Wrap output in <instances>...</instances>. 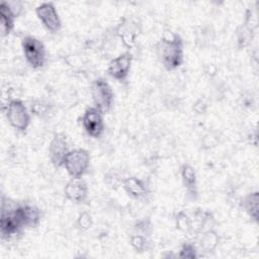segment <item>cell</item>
<instances>
[{"instance_id": "6da1fadb", "label": "cell", "mask_w": 259, "mask_h": 259, "mask_svg": "<svg viewBox=\"0 0 259 259\" xmlns=\"http://www.w3.org/2000/svg\"><path fill=\"white\" fill-rule=\"evenodd\" d=\"M183 39L178 33L163 36L156 45V53L163 67L168 71L179 68L184 61Z\"/></svg>"}, {"instance_id": "7a4b0ae2", "label": "cell", "mask_w": 259, "mask_h": 259, "mask_svg": "<svg viewBox=\"0 0 259 259\" xmlns=\"http://www.w3.org/2000/svg\"><path fill=\"white\" fill-rule=\"evenodd\" d=\"M8 123L17 132L25 133L30 125L31 113L24 102L20 99L13 98L2 106Z\"/></svg>"}, {"instance_id": "3957f363", "label": "cell", "mask_w": 259, "mask_h": 259, "mask_svg": "<svg viewBox=\"0 0 259 259\" xmlns=\"http://www.w3.org/2000/svg\"><path fill=\"white\" fill-rule=\"evenodd\" d=\"M21 49L26 63L32 69H40L47 62V50L44 42L32 35H25L21 39Z\"/></svg>"}, {"instance_id": "277c9868", "label": "cell", "mask_w": 259, "mask_h": 259, "mask_svg": "<svg viewBox=\"0 0 259 259\" xmlns=\"http://www.w3.org/2000/svg\"><path fill=\"white\" fill-rule=\"evenodd\" d=\"M90 94L95 107L103 113L110 111L114 101V93L105 78L98 77L92 81Z\"/></svg>"}, {"instance_id": "5b68a950", "label": "cell", "mask_w": 259, "mask_h": 259, "mask_svg": "<svg viewBox=\"0 0 259 259\" xmlns=\"http://www.w3.org/2000/svg\"><path fill=\"white\" fill-rule=\"evenodd\" d=\"M90 153L83 148H75L67 154L63 167L70 177H83L90 166Z\"/></svg>"}, {"instance_id": "8992f818", "label": "cell", "mask_w": 259, "mask_h": 259, "mask_svg": "<svg viewBox=\"0 0 259 259\" xmlns=\"http://www.w3.org/2000/svg\"><path fill=\"white\" fill-rule=\"evenodd\" d=\"M104 113L95 106L85 109L81 117V123L84 132L91 138L97 139L104 133Z\"/></svg>"}, {"instance_id": "52a82bcc", "label": "cell", "mask_w": 259, "mask_h": 259, "mask_svg": "<svg viewBox=\"0 0 259 259\" xmlns=\"http://www.w3.org/2000/svg\"><path fill=\"white\" fill-rule=\"evenodd\" d=\"M133 60V54L130 51H125L110 60V62L107 65L106 73L113 80L123 83L128 78Z\"/></svg>"}, {"instance_id": "ba28073f", "label": "cell", "mask_w": 259, "mask_h": 259, "mask_svg": "<svg viewBox=\"0 0 259 259\" xmlns=\"http://www.w3.org/2000/svg\"><path fill=\"white\" fill-rule=\"evenodd\" d=\"M35 14L42 26L50 32H58L62 28V20L53 2H42L35 7Z\"/></svg>"}, {"instance_id": "9c48e42d", "label": "cell", "mask_w": 259, "mask_h": 259, "mask_svg": "<svg viewBox=\"0 0 259 259\" xmlns=\"http://www.w3.org/2000/svg\"><path fill=\"white\" fill-rule=\"evenodd\" d=\"M14 206L9 205V202H5L4 197H2L0 219V235L2 240H9L18 235L23 230L13 214Z\"/></svg>"}, {"instance_id": "30bf717a", "label": "cell", "mask_w": 259, "mask_h": 259, "mask_svg": "<svg viewBox=\"0 0 259 259\" xmlns=\"http://www.w3.org/2000/svg\"><path fill=\"white\" fill-rule=\"evenodd\" d=\"M13 214L22 229L36 228L41 220L40 209L28 203L16 204L13 208Z\"/></svg>"}, {"instance_id": "8fae6325", "label": "cell", "mask_w": 259, "mask_h": 259, "mask_svg": "<svg viewBox=\"0 0 259 259\" xmlns=\"http://www.w3.org/2000/svg\"><path fill=\"white\" fill-rule=\"evenodd\" d=\"M69 143L64 133H55L49 145V158L52 164L57 167H63L64 160L69 153Z\"/></svg>"}, {"instance_id": "7c38bea8", "label": "cell", "mask_w": 259, "mask_h": 259, "mask_svg": "<svg viewBox=\"0 0 259 259\" xmlns=\"http://www.w3.org/2000/svg\"><path fill=\"white\" fill-rule=\"evenodd\" d=\"M64 193L70 201L82 203L87 199L88 185L83 177H71L65 185Z\"/></svg>"}, {"instance_id": "4fadbf2b", "label": "cell", "mask_w": 259, "mask_h": 259, "mask_svg": "<svg viewBox=\"0 0 259 259\" xmlns=\"http://www.w3.org/2000/svg\"><path fill=\"white\" fill-rule=\"evenodd\" d=\"M121 187L124 192L133 199H143L150 193L148 184L142 178L128 176L121 179Z\"/></svg>"}, {"instance_id": "5bb4252c", "label": "cell", "mask_w": 259, "mask_h": 259, "mask_svg": "<svg viewBox=\"0 0 259 259\" xmlns=\"http://www.w3.org/2000/svg\"><path fill=\"white\" fill-rule=\"evenodd\" d=\"M180 177L187 196L191 199H196L198 195V183L194 167L188 163L182 164L180 167Z\"/></svg>"}, {"instance_id": "9a60e30c", "label": "cell", "mask_w": 259, "mask_h": 259, "mask_svg": "<svg viewBox=\"0 0 259 259\" xmlns=\"http://www.w3.org/2000/svg\"><path fill=\"white\" fill-rule=\"evenodd\" d=\"M191 219V232L201 234L206 231V227L212 226L213 217L210 211L197 208L190 214Z\"/></svg>"}, {"instance_id": "2e32d148", "label": "cell", "mask_w": 259, "mask_h": 259, "mask_svg": "<svg viewBox=\"0 0 259 259\" xmlns=\"http://www.w3.org/2000/svg\"><path fill=\"white\" fill-rule=\"evenodd\" d=\"M17 17L10 9L7 1H1L0 3V26H1V36L9 35L15 24V19Z\"/></svg>"}, {"instance_id": "e0dca14e", "label": "cell", "mask_w": 259, "mask_h": 259, "mask_svg": "<svg viewBox=\"0 0 259 259\" xmlns=\"http://www.w3.org/2000/svg\"><path fill=\"white\" fill-rule=\"evenodd\" d=\"M115 33L119 37L123 47L126 48L127 51L134 48L137 36H138V32L133 24H130L128 22H124V21L119 23L116 27Z\"/></svg>"}, {"instance_id": "ac0fdd59", "label": "cell", "mask_w": 259, "mask_h": 259, "mask_svg": "<svg viewBox=\"0 0 259 259\" xmlns=\"http://www.w3.org/2000/svg\"><path fill=\"white\" fill-rule=\"evenodd\" d=\"M242 206L246 213L254 221L259 219V193L258 191H251L247 193L242 201Z\"/></svg>"}, {"instance_id": "d6986e66", "label": "cell", "mask_w": 259, "mask_h": 259, "mask_svg": "<svg viewBox=\"0 0 259 259\" xmlns=\"http://www.w3.org/2000/svg\"><path fill=\"white\" fill-rule=\"evenodd\" d=\"M220 243V237L218 233L212 230L208 229L200 234L199 238V248L203 252H212L217 249Z\"/></svg>"}, {"instance_id": "ffe728a7", "label": "cell", "mask_w": 259, "mask_h": 259, "mask_svg": "<svg viewBox=\"0 0 259 259\" xmlns=\"http://www.w3.org/2000/svg\"><path fill=\"white\" fill-rule=\"evenodd\" d=\"M52 109V104L46 99H33L30 103L29 110L30 113H32L35 116L38 117H44L49 114V112Z\"/></svg>"}, {"instance_id": "44dd1931", "label": "cell", "mask_w": 259, "mask_h": 259, "mask_svg": "<svg viewBox=\"0 0 259 259\" xmlns=\"http://www.w3.org/2000/svg\"><path fill=\"white\" fill-rule=\"evenodd\" d=\"M175 226L176 229L182 233L191 232V219L190 214L185 210H179L175 215Z\"/></svg>"}, {"instance_id": "7402d4cb", "label": "cell", "mask_w": 259, "mask_h": 259, "mask_svg": "<svg viewBox=\"0 0 259 259\" xmlns=\"http://www.w3.org/2000/svg\"><path fill=\"white\" fill-rule=\"evenodd\" d=\"M130 244L136 252L143 253L149 249V241L147 236L142 234H134L130 237Z\"/></svg>"}, {"instance_id": "603a6c76", "label": "cell", "mask_w": 259, "mask_h": 259, "mask_svg": "<svg viewBox=\"0 0 259 259\" xmlns=\"http://www.w3.org/2000/svg\"><path fill=\"white\" fill-rule=\"evenodd\" d=\"M179 258H186V259H194L198 257V250L194 243L192 242H185L182 244L179 254Z\"/></svg>"}, {"instance_id": "cb8c5ba5", "label": "cell", "mask_w": 259, "mask_h": 259, "mask_svg": "<svg viewBox=\"0 0 259 259\" xmlns=\"http://www.w3.org/2000/svg\"><path fill=\"white\" fill-rule=\"evenodd\" d=\"M93 225L92 215L88 211H82L77 218V226L82 231H88Z\"/></svg>"}, {"instance_id": "d4e9b609", "label": "cell", "mask_w": 259, "mask_h": 259, "mask_svg": "<svg viewBox=\"0 0 259 259\" xmlns=\"http://www.w3.org/2000/svg\"><path fill=\"white\" fill-rule=\"evenodd\" d=\"M151 230H152V225H151L150 220H148V219L140 220L135 225V231L137 234L149 236Z\"/></svg>"}, {"instance_id": "484cf974", "label": "cell", "mask_w": 259, "mask_h": 259, "mask_svg": "<svg viewBox=\"0 0 259 259\" xmlns=\"http://www.w3.org/2000/svg\"><path fill=\"white\" fill-rule=\"evenodd\" d=\"M7 2L9 4L10 9L12 10V12L15 14L16 17H18L21 14L22 10H23L22 2H20V1H7Z\"/></svg>"}, {"instance_id": "4316f807", "label": "cell", "mask_w": 259, "mask_h": 259, "mask_svg": "<svg viewBox=\"0 0 259 259\" xmlns=\"http://www.w3.org/2000/svg\"><path fill=\"white\" fill-rule=\"evenodd\" d=\"M207 109V104L204 100L202 99H197L194 103H193V110L198 113V114H203Z\"/></svg>"}]
</instances>
